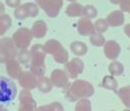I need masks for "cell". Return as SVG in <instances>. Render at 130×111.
I'll return each mask as SVG.
<instances>
[{"mask_svg": "<svg viewBox=\"0 0 130 111\" xmlns=\"http://www.w3.org/2000/svg\"><path fill=\"white\" fill-rule=\"evenodd\" d=\"M19 85L26 90H33L36 88V80L37 77L30 71H22L20 76L18 77Z\"/></svg>", "mask_w": 130, "mask_h": 111, "instance_id": "obj_9", "label": "cell"}, {"mask_svg": "<svg viewBox=\"0 0 130 111\" xmlns=\"http://www.w3.org/2000/svg\"><path fill=\"white\" fill-rule=\"evenodd\" d=\"M103 51H104V55L106 56V58L110 60H115L118 58V56L121 53V46L115 40L105 41L103 45Z\"/></svg>", "mask_w": 130, "mask_h": 111, "instance_id": "obj_10", "label": "cell"}, {"mask_svg": "<svg viewBox=\"0 0 130 111\" xmlns=\"http://www.w3.org/2000/svg\"><path fill=\"white\" fill-rule=\"evenodd\" d=\"M77 31L81 36H89L94 33L95 29L91 19L82 16L77 22Z\"/></svg>", "mask_w": 130, "mask_h": 111, "instance_id": "obj_12", "label": "cell"}, {"mask_svg": "<svg viewBox=\"0 0 130 111\" xmlns=\"http://www.w3.org/2000/svg\"><path fill=\"white\" fill-rule=\"evenodd\" d=\"M94 92L95 89L90 82L83 79H76L66 89L65 97L70 102H76L80 98L91 97Z\"/></svg>", "mask_w": 130, "mask_h": 111, "instance_id": "obj_1", "label": "cell"}, {"mask_svg": "<svg viewBox=\"0 0 130 111\" xmlns=\"http://www.w3.org/2000/svg\"><path fill=\"white\" fill-rule=\"evenodd\" d=\"M4 13H5V6H4L3 3L0 2V15H2Z\"/></svg>", "mask_w": 130, "mask_h": 111, "instance_id": "obj_37", "label": "cell"}, {"mask_svg": "<svg viewBox=\"0 0 130 111\" xmlns=\"http://www.w3.org/2000/svg\"><path fill=\"white\" fill-rule=\"evenodd\" d=\"M67 1H69V2H76L77 0H67Z\"/></svg>", "mask_w": 130, "mask_h": 111, "instance_id": "obj_39", "label": "cell"}, {"mask_svg": "<svg viewBox=\"0 0 130 111\" xmlns=\"http://www.w3.org/2000/svg\"><path fill=\"white\" fill-rule=\"evenodd\" d=\"M17 60L19 61V63L26 64L28 63L31 59V52L30 50H28V48L25 49H20L19 52H17Z\"/></svg>", "mask_w": 130, "mask_h": 111, "instance_id": "obj_27", "label": "cell"}, {"mask_svg": "<svg viewBox=\"0 0 130 111\" xmlns=\"http://www.w3.org/2000/svg\"><path fill=\"white\" fill-rule=\"evenodd\" d=\"M30 30H31V33H32L33 38L40 39V38H43L46 35L48 27H47L46 22H44L43 20H37V21H35L33 23Z\"/></svg>", "mask_w": 130, "mask_h": 111, "instance_id": "obj_15", "label": "cell"}, {"mask_svg": "<svg viewBox=\"0 0 130 111\" xmlns=\"http://www.w3.org/2000/svg\"><path fill=\"white\" fill-rule=\"evenodd\" d=\"M12 41L15 44L17 49H25L30 46L33 36L31 30L26 27H21L17 29L12 35Z\"/></svg>", "mask_w": 130, "mask_h": 111, "instance_id": "obj_5", "label": "cell"}, {"mask_svg": "<svg viewBox=\"0 0 130 111\" xmlns=\"http://www.w3.org/2000/svg\"><path fill=\"white\" fill-rule=\"evenodd\" d=\"M93 25H94L95 31L99 32V33H103V32L107 31V29L109 27L108 24H107V22H106V20L105 19H102V18L97 19L95 21V23H93Z\"/></svg>", "mask_w": 130, "mask_h": 111, "instance_id": "obj_31", "label": "cell"}, {"mask_svg": "<svg viewBox=\"0 0 130 111\" xmlns=\"http://www.w3.org/2000/svg\"><path fill=\"white\" fill-rule=\"evenodd\" d=\"M90 38H89V41L92 45L94 46H97V47H101L104 45L105 43V37L103 36L102 33H99V32H94L92 33L91 35H89Z\"/></svg>", "mask_w": 130, "mask_h": 111, "instance_id": "obj_25", "label": "cell"}, {"mask_svg": "<svg viewBox=\"0 0 130 111\" xmlns=\"http://www.w3.org/2000/svg\"><path fill=\"white\" fill-rule=\"evenodd\" d=\"M101 85H102L103 88H105L107 90L115 91L117 89V87H118V82L116 81V79L112 75H106V76L103 77Z\"/></svg>", "mask_w": 130, "mask_h": 111, "instance_id": "obj_22", "label": "cell"}, {"mask_svg": "<svg viewBox=\"0 0 130 111\" xmlns=\"http://www.w3.org/2000/svg\"><path fill=\"white\" fill-rule=\"evenodd\" d=\"M23 6L25 7L26 11H27V14L28 17H36L39 13V6L36 4V3H33V2H27L25 4H23Z\"/></svg>", "mask_w": 130, "mask_h": 111, "instance_id": "obj_29", "label": "cell"}, {"mask_svg": "<svg viewBox=\"0 0 130 111\" xmlns=\"http://www.w3.org/2000/svg\"><path fill=\"white\" fill-rule=\"evenodd\" d=\"M61 47H62V44L56 39H49L43 45V49L45 53L50 54V55H53L54 53H56Z\"/></svg>", "mask_w": 130, "mask_h": 111, "instance_id": "obj_19", "label": "cell"}, {"mask_svg": "<svg viewBox=\"0 0 130 111\" xmlns=\"http://www.w3.org/2000/svg\"><path fill=\"white\" fill-rule=\"evenodd\" d=\"M76 102H77L75 105V110L76 111H90L92 109L91 102L87 97L80 98Z\"/></svg>", "mask_w": 130, "mask_h": 111, "instance_id": "obj_26", "label": "cell"}, {"mask_svg": "<svg viewBox=\"0 0 130 111\" xmlns=\"http://www.w3.org/2000/svg\"><path fill=\"white\" fill-rule=\"evenodd\" d=\"M84 70V63L80 58L75 57L70 61L65 63L64 71L67 76L71 79H76L79 74H81Z\"/></svg>", "mask_w": 130, "mask_h": 111, "instance_id": "obj_6", "label": "cell"}, {"mask_svg": "<svg viewBox=\"0 0 130 111\" xmlns=\"http://www.w3.org/2000/svg\"><path fill=\"white\" fill-rule=\"evenodd\" d=\"M82 12H83V6L77 2L69 3L65 9L66 15H68L69 17H82Z\"/></svg>", "mask_w": 130, "mask_h": 111, "instance_id": "obj_17", "label": "cell"}, {"mask_svg": "<svg viewBox=\"0 0 130 111\" xmlns=\"http://www.w3.org/2000/svg\"><path fill=\"white\" fill-rule=\"evenodd\" d=\"M5 63H6V71L9 77H11L12 79H18V77L22 73V68L20 66L19 61L15 58H12L7 60Z\"/></svg>", "mask_w": 130, "mask_h": 111, "instance_id": "obj_13", "label": "cell"}, {"mask_svg": "<svg viewBox=\"0 0 130 111\" xmlns=\"http://www.w3.org/2000/svg\"><path fill=\"white\" fill-rule=\"evenodd\" d=\"M117 5H119L120 11L127 13L130 12V0H119Z\"/></svg>", "mask_w": 130, "mask_h": 111, "instance_id": "obj_33", "label": "cell"}, {"mask_svg": "<svg viewBox=\"0 0 130 111\" xmlns=\"http://www.w3.org/2000/svg\"><path fill=\"white\" fill-rule=\"evenodd\" d=\"M129 28H130V24H126V26L124 27V32H125V34L127 35V37H129V36H130Z\"/></svg>", "mask_w": 130, "mask_h": 111, "instance_id": "obj_36", "label": "cell"}, {"mask_svg": "<svg viewBox=\"0 0 130 111\" xmlns=\"http://www.w3.org/2000/svg\"><path fill=\"white\" fill-rule=\"evenodd\" d=\"M52 56H53V58H54V61L59 64H65L68 61V59H69L68 51H67L63 46L60 48L56 53H54Z\"/></svg>", "mask_w": 130, "mask_h": 111, "instance_id": "obj_23", "label": "cell"}, {"mask_svg": "<svg viewBox=\"0 0 130 111\" xmlns=\"http://www.w3.org/2000/svg\"><path fill=\"white\" fill-rule=\"evenodd\" d=\"M17 94V86L12 79L0 76V105L12 102Z\"/></svg>", "mask_w": 130, "mask_h": 111, "instance_id": "obj_3", "label": "cell"}, {"mask_svg": "<svg viewBox=\"0 0 130 111\" xmlns=\"http://www.w3.org/2000/svg\"><path fill=\"white\" fill-rule=\"evenodd\" d=\"M20 111H33L37 109L36 101L34 100L30 90L23 89L19 94V108Z\"/></svg>", "mask_w": 130, "mask_h": 111, "instance_id": "obj_7", "label": "cell"}, {"mask_svg": "<svg viewBox=\"0 0 130 111\" xmlns=\"http://www.w3.org/2000/svg\"><path fill=\"white\" fill-rule=\"evenodd\" d=\"M14 17L18 20H24V19L28 18L27 11L23 5H19L18 7L14 8Z\"/></svg>", "mask_w": 130, "mask_h": 111, "instance_id": "obj_32", "label": "cell"}, {"mask_svg": "<svg viewBox=\"0 0 130 111\" xmlns=\"http://www.w3.org/2000/svg\"><path fill=\"white\" fill-rule=\"evenodd\" d=\"M62 6H63V0H47V2L42 7V9L44 10L45 14L48 17L54 18L57 17L60 13Z\"/></svg>", "mask_w": 130, "mask_h": 111, "instance_id": "obj_11", "label": "cell"}, {"mask_svg": "<svg viewBox=\"0 0 130 111\" xmlns=\"http://www.w3.org/2000/svg\"><path fill=\"white\" fill-rule=\"evenodd\" d=\"M18 52L15 44L9 37H2L0 39V63H5L7 60L15 58Z\"/></svg>", "mask_w": 130, "mask_h": 111, "instance_id": "obj_4", "label": "cell"}, {"mask_svg": "<svg viewBox=\"0 0 130 111\" xmlns=\"http://www.w3.org/2000/svg\"><path fill=\"white\" fill-rule=\"evenodd\" d=\"M70 49H71L72 53L74 55L78 56V57L84 56L88 51L87 45L84 42H81V41H73L70 44Z\"/></svg>", "mask_w": 130, "mask_h": 111, "instance_id": "obj_18", "label": "cell"}, {"mask_svg": "<svg viewBox=\"0 0 130 111\" xmlns=\"http://www.w3.org/2000/svg\"><path fill=\"white\" fill-rule=\"evenodd\" d=\"M6 5L11 8H16L19 5H21V0H5Z\"/></svg>", "mask_w": 130, "mask_h": 111, "instance_id": "obj_34", "label": "cell"}, {"mask_svg": "<svg viewBox=\"0 0 130 111\" xmlns=\"http://www.w3.org/2000/svg\"><path fill=\"white\" fill-rule=\"evenodd\" d=\"M31 52V66H30V72H32L36 77L43 76L46 72V66H45V58L46 53L43 49L42 44H35L30 49Z\"/></svg>", "mask_w": 130, "mask_h": 111, "instance_id": "obj_2", "label": "cell"}, {"mask_svg": "<svg viewBox=\"0 0 130 111\" xmlns=\"http://www.w3.org/2000/svg\"><path fill=\"white\" fill-rule=\"evenodd\" d=\"M105 20H106L108 26H110V27H118V26L123 25V23H124V14L120 10H115V11L110 12L107 15Z\"/></svg>", "mask_w": 130, "mask_h": 111, "instance_id": "obj_14", "label": "cell"}, {"mask_svg": "<svg viewBox=\"0 0 130 111\" xmlns=\"http://www.w3.org/2000/svg\"><path fill=\"white\" fill-rule=\"evenodd\" d=\"M35 2H36V4L39 6V8L42 9V7L45 5V3L47 2V0H35Z\"/></svg>", "mask_w": 130, "mask_h": 111, "instance_id": "obj_35", "label": "cell"}, {"mask_svg": "<svg viewBox=\"0 0 130 111\" xmlns=\"http://www.w3.org/2000/svg\"><path fill=\"white\" fill-rule=\"evenodd\" d=\"M36 87L38 88L39 91L43 92V93H48L52 90L53 88V84L51 82V80L49 77L46 76H40V77H37L36 80Z\"/></svg>", "mask_w": 130, "mask_h": 111, "instance_id": "obj_16", "label": "cell"}, {"mask_svg": "<svg viewBox=\"0 0 130 111\" xmlns=\"http://www.w3.org/2000/svg\"><path fill=\"white\" fill-rule=\"evenodd\" d=\"M49 78L51 80L53 86H55V87H58V88L66 90L70 86L69 77L67 76L65 71L62 70V69H54L51 72V75H50Z\"/></svg>", "mask_w": 130, "mask_h": 111, "instance_id": "obj_8", "label": "cell"}, {"mask_svg": "<svg viewBox=\"0 0 130 111\" xmlns=\"http://www.w3.org/2000/svg\"><path fill=\"white\" fill-rule=\"evenodd\" d=\"M109 1H110V3L115 4V5H117V4H118V2H119V0H109Z\"/></svg>", "mask_w": 130, "mask_h": 111, "instance_id": "obj_38", "label": "cell"}, {"mask_svg": "<svg viewBox=\"0 0 130 111\" xmlns=\"http://www.w3.org/2000/svg\"><path fill=\"white\" fill-rule=\"evenodd\" d=\"M97 14H98V11L94 5L89 4V5L83 6V12H82V16H83V17L92 19V18L96 17Z\"/></svg>", "mask_w": 130, "mask_h": 111, "instance_id": "obj_28", "label": "cell"}, {"mask_svg": "<svg viewBox=\"0 0 130 111\" xmlns=\"http://www.w3.org/2000/svg\"><path fill=\"white\" fill-rule=\"evenodd\" d=\"M38 110L40 111H62L63 110V106L60 102H52V103H49L46 105H42L40 107H38Z\"/></svg>", "mask_w": 130, "mask_h": 111, "instance_id": "obj_30", "label": "cell"}, {"mask_svg": "<svg viewBox=\"0 0 130 111\" xmlns=\"http://www.w3.org/2000/svg\"><path fill=\"white\" fill-rule=\"evenodd\" d=\"M11 25H12V19L10 16L6 13L0 15V36H3L6 31L11 27Z\"/></svg>", "mask_w": 130, "mask_h": 111, "instance_id": "obj_21", "label": "cell"}, {"mask_svg": "<svg viewBox=\"0 0 130 111\" xmlns=\"http://www.w3.org/2000/svg\"><path fill=\"white\" fill-rule=\"evenodd\" d=\"M108 71L112 76H120L124 72V66L121 62L115 59L108 65Z\"/></svg>", "mask_w": 130, "mask_h": 111, "instance_id": "obj_20", "label": "cell"}, {"mask_svg": "<svg viewBox=\"0 0 130 111\" xmlns=\"http://www.w3.org/2000/svg\"><path fill=\"white\" fill-rule=\"evenodd\" d=\"M118 96L122 103L126 106L129 107L130 105V87L129 86H124L118 90Z\"/></svg>", "mask_w": 130, "mask_h": 111, "instance_id": "obj_24", "label": "cell"}]
</instances>
